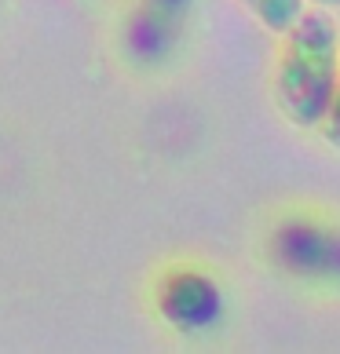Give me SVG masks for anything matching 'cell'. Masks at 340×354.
Returning <instances> with one entry per match:
<instances>
[{"label":"cell","mask_w":340,"mask_h":354,"mask_svg":"<svg viewBox=\"0 0 340 354\" xmlns=\"http://www.w3.org/2000/svg\"><path fill=\"white\" fill-rule=\"evenodd\" d=\"M278 55L271 73L274 106L293 128L319 132L333 102L340 66V22L330 8L304 11L289 30L278 33Z\"/></svg>","instance_id":"1"},{"label":"cell","mask_w":340,"mask_h":354,"mask_svg":"<svg viewBox=\"0 0 340 354\" xmlns=\"http://www.w3.org/2000/svg\"><path fill=\"white\" fill-rule=\"evenodd\" d=\"M154 304H158L161 322L179 336H205L224 322V288L216 274L190 263L168 267L161 274Z\"/></svg>","instance_id":"2"},{"label":"cell","mask_w":340,"mask_h":354,"mask_svg":"<svg viewBox=\"0 0 340 354\" xmlns=\"http://www.w3.org/2000/svg\"><path fill=\"white\" fill-rule=\"evenodd\" d=\"M271 263L307 281H340V230L293 216L271 230Z\"/></svg>","instance_id":"3"},{"label":"cell","mask_w":340,"mask_h":354,"mask_svg":"<svg viewBox=\"0 0 340 354\" xmlns=\"http://www.w3.org/2000/svg\"><path fill=\"white\" fill-rule=\"evenodd\" d=\"M190 0H139V11L132 19V37L136 48H147L154 55L158 44H168L176 30L187 22Z\"/></svg>","instance_id":"4"},{"label":"cell","mask_w":340,"mask_h":354,"mask_svg":"<svg viewBox=\"0 0 340 354\" xmlns=\"http://www.w3.org/2000/svg\"><path fill=\"white\" fill-rule=\"evenodd\" d=\"M238 4L249 8V15L274 37L285 33L307 11V0H238Z\"/></svg>","instance_id":"5"},{"label":"cell","mask_w":340,"mask_h":354,"mask_svg":"<svg viewBox=\"0 0 340 354\" xmlns=\"http://www.w3.org/2000/svg\"><path fill=\"white\" fill-rule=\"evenodd\" d=\"M319 132L333 142V147H340V66H337V88H333V102H330V113H325V121Z\"/></svg>","instance_id":"6"},{"label":"cell","mask_w":340,"mask_h":354,"mask_svg":"<svg viewBox=\"0 0 340 354\" xmlns=\"http://www.w3.org/2000/svg\"><path fill=\"white\" fill-rule=\"evenodd\" d=\"M319 8H340V0H315Z\"/></svg>","instance_id":"7"}]
</instances>
